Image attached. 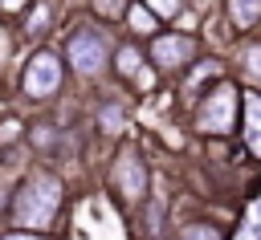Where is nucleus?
Instances as JSON below:
<instances>
[{"mask_svg":"<svg viewBox=\"0 0 261 240\" xmlns=\"http://www.w3.org/2000/svg\"><path fill=\"white\" fill-rule=\"evenodd\" d=\"M196 122L204 134H232L237 122H241V94L232 81H220V85H208L200 110H196Z\"/></svg>","mask_w":261,"mask_h":240,"instance_id":"obj_3","label":"nucleus"},{"mask_svg":"<svg viewBox=\"0 0 261 240\" xmlns=\"http://www.w3.org/2000/svg\"><path fill=\"white\" fill-rule=\"evenodd\" d=\"M175 240H220V232L208 228V224H192V228H184Z\"/></svg>","mask_w":261,"mask_h":240,"instance_id":"obj_14","label":"nucleus"},{"mask_svg":"<svg viewBox=\"0 0 261 240\" xmlns=\"http://www.w3.org/2000/svg\"><path fill=\"white\" fill-rule=\"evenodd\" d=\"M147 53H151V65H155L159 73H184V69L196 61L200 45H196V37H192V33L171 28V33H155Z\"/></svg>","mask_w":261,"mask_h":240,"instance_id":"obj_4","label":"nucleus"},{"mask_svg":"<svg viewBox=\"0 0 261 240\" xmlns=\"http://www.w3.org/2000/svg\"><path fill=\"white\" fill-rule=\"evenodd\" d=\"M143 4H147L159 20H175V16L184 12V0H143Z\"/></svg>","mask_w":261,"mask_h":240,"instance_id":"obj_12","label":"nucleus"},{"mask_svg":"<svg viewBox=\"0 0 261 240\" xmlns=\"http://www.w3.org/2000/svg\"><path fill=\"white\" fill-rule=\"evenodd\" d=\"M126 24H130V33H135V37H155V33H159V16H155L143 0L126 8Z\"/></svg>","mask_w":261,"mask_h":240,"instance_id":"obj_11","label":"nucleus"},{"mask_svg":"<svg viewBox=\"0 0 261 240\" xmlns=\"http://www.w3.org/2000/svg\"><path fill=\"white\" fill-rule=\"evenodd\" d=\"M65 57L73 65V73L82 77H98L106 65H110V41L98 24H77L65 41Z\"/></svg>","mask_w":261,"mask_h":240,"instance_id":"obj_2","label":"nucleus"},{"mask_svg":"<svg viewBox=\"0 0 261 240\" xmlns=\"http://www.w3.org/2000/svg\"><path fill=\"white\" fill-rule=\"evenodd\" d=\"M20 85H24V94H29V98H53V94L61 89V57H57V53H49V49L33 53V57H29V65H24Z\"/></svg>","mask_w":261,"mask_h":240,"instance_id":"obj_5","label":"nucleus"},{"mask_svg":"<svg viewBox=\"0 0 261 240\" xmlns=\"http://www.w3.org/2000/svg\"><path fill=\"white\" fill-rule=\"evenodd\" d=\"M110 179H114V187H118L126 199H139V195L147 191V163H143V155H135V151H122V155L114 159V171H110Z\"/></svg>","mask_w":261,"mask_h":240,"instance_id":"obj_6","label":"nucleus"},{"mask_svg":"<svg viewBox=\"0 0 261 240\" xmlns=\"http://www.w3.org/2000/svg\"><path fill=\"white\" fill-rule=\"evenodd\" d=\"M0 240H45V236H37V232L24 228V232H8V236H0Z\"/></svg>","mask_w":261,"mask_h":240,"instance_id":"obj_16","label":"nucleus"},{"mask_svg":"<svg viewBox=\"0 0 261 240\" xmlns=\"http://www.w3.org/2000/svg\"><path fill=\"white\" fill-rule=\"evenodd\" d=\"M114 69H118L122 81H130V77L151 81V73H143V53H139V45H122V49L114 53Z\"/></svg>","mask_w":261,"mask_h":240,"instance_id":"obj_10","label":"nucleus"},{"mask_svg":"<svg viewBox=\"0 0 261 240\" xmlns=\"http://www.w3.org/2000/svg\"><path fill=\"white\" fill-rule=\"evenodd\" d=\"M98 118H102V126H106V130H118V126H122V106H102V114H98Z\"/></svg>","mask_w":261,"mask_h":240,"instance_id":"obj_15","label":"nucleus"},{"mask_svg":"<svg viewBox=\"0 0 261 240\" xmlns=\"http://www.w3.org/2000/svg\"><path fill=\"white\" fill-rule=\"evenodd\" d=\"M241 134H245V146L261 155V94L257 89L241 98Z\"/></svg>","mask_w":261,"mask_h":240,"instance_id":"obj_7","label":"nucleus"},{"mask_svg":"<svg viewBox=\"0 0 261 240\" xmlns=\"http://www.w3.org/2000/svg\"><path fill=\"white\" fill-rule=\"evenodd\" d=\"M29 0H0V8H8V12H16V8H24Z\"/></svg>","mask_w":261,"mask_h":240,"instance_id":"obj_17","label":"nucleus"},{"mask_svg":"<svg viewBox=\"0 0 261 240\" xmlns=\"http://www.w3.org/2000/svg\"><path fill=\"white\" fill-rule=\"evenodd\" d=\"M224 16H228L232 28L253 33L261 24V0H224Z\"/></svg>","mask_w":261,"mask_h":240,"instance_id":"obj_8","label":"nucleus"},{"mask_svg":"<svg viewBox=\"0 0 261 240\" xmlns=\"http://www.w3.org/2000/svg\"><path fill=\"white\" fill-rule=\"evenodd\" d=\"M237 65L249 85H261V37H245V45L237 49Z\"/></svg>","mask_w":261,"mask_h":240,"instance_id":"obj_9","label":"nucleus"},{"mask_svg":"<svg viewBox=\"0 0 261 240\" xmlns=\"http://www.w3.org/2000/svg\"><path fill=\"white\" fill-rule=\"evenodd\" d=\"M57 207H61V179H53V175H29L20 183V191H16V199H12V220L20 228H29V232L33 228L45 232V228H53Z\"/></svg>","mask_w":261,"mask_h":240,"instance_id":"obj_1","label":"nucleus"},{"mask_svg":"<svg viewBox=\"0 0 261 240\" xmlns=\"http://www.w3.org/2000/svg\"><path fill=\"white\" fill-rule=\"evenodd\" d=\"M126 8H130V0H94V12H98V16H106V20L126 16Z\"/></svg>","mask_w":261,"mask_h":240,"instance_id":"obj_13","label":"nucleus"}]
</instances>
